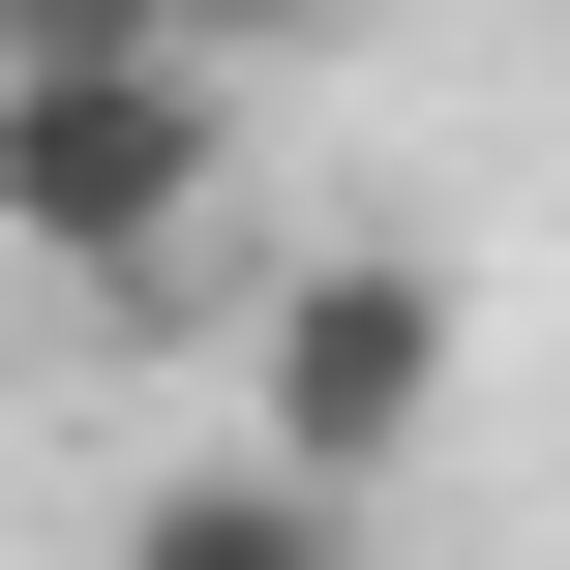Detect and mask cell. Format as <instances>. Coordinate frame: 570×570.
I'll return each instance as SVG.
<instances>
[{
	"label": "cell",
	"instance_id": "cell-1",
	"mask_svg": "<svg viewBox=\"0 0 570 570\" xmlns=\"http://www.w3.org/2000/svg\"><path fill=\"white\" fill-rule=\"evenodd\" d=\"M210 180H240V90L210 60H0V240L60 301H150L210 240Z\"/></svg>",
	"mask_w": 570,
	"mask_h": 570
},
{
	"label": "cell",
	"instance_id": "cell-4",
	"mask_svg": "<svg viewBox=\"0 0 570 570\" xmlns=\"http://www.w3.org/2000/svg\"><path fill=\"white\" fill-rule=\"evenodd\" d=\"M0 60H180V0H0Z\"/></svg>",
	"mask_w": 570,
	"mask_h": 570
},
{
	"label": "cell",
	"instance_id": "cell-5",
	"mask_svg": "<svg viewBox=\"0 0 570 570\" xmlns=\"http://www.w3.org/2000/svg\"><path fill=\"white\" fill-rule=\"evenodd\" d=\"M301 30H331V0H180V60H210V90H240V60H301Z\"/></svg>",
	"mask_w": 570,
	"mask_h": 570
},
{
	"label": "cell",
	"instance_id": "cell-3",
	"mask_svg": "<svg viewBox=\"0 0 570 570\" xmlns=\"http://www.w3.org/2000/svg\"><path fill=\"white\" fill-rule=\"evenodd\" d=\"M90 570H361V481H271V451H210V481H150Z\"/></svg>",
	"mask_w": 570,
	"mask_h": 570
},
{
	"label": "cell",
	"instance_id": "cell-2",
	"mask_svg": "<svg viewBox=\"0 0 570 570\" xmlns=\"http://www.w3.org/2000/svg\"><path fill=\"white\" fill-rule=\"evenodd\" d=\"M421 421H451V271L421 240H301L271 331H240V451L271 481H391Z\"/></svg>",
	"mask_w": 570,
	"mask_h": 570
}]
</instances>
